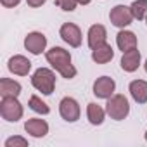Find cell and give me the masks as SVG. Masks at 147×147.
<instances>
[{"label": "cell", "instance_id": "52a82bcc", "mask_svg": "<svg viewBox=\"0 0 147 147\" xmlns=\"http://www.w3.org/2000/svg\"><path fill=\"white\" fill-rule=\"evenodd\" d=\"M59 35L71 47H80L82 45V31H80V28L76 24H73V23H64L61 26Z\"/></svg>", "mask_w": 147, "mask_h": 147}, {"label": "cell", "instance_id": "d6986e66", "mask_svg": "<svg viewBox=\"0 0 147 147\" xmlns=\"http://www.w3.org/2000/svg\"><path fill=\"white\" fill-rule=\"evenodd\" d=\"M130 9H131V14L135 19H138V21L147 19V0H135L130 5Z\"/></svg>", "mask_w": 147, "mask_h": 147}, {"label": "cell", "instance_id": "9c48e42d", "mask_svg": "<svg viewBox=\"0 0 147 147\" xmlns=\"http://www.w3.org/2000/svg\"><path fill=\"white\" fill-rule=\"evenodd\" d=\"M114 88H116V83H114V80L109 78V76H100V78H97L95 83H94V94H95V97H99V99H109V97L113 95Z\"/></svg>", "mask_w": 147, "mask_h": 147}, {"label": "cell", "instance_id": "484cf974", "mask_svg": "<svg viewBox=\"0 0 147 147\" xmlns=\"http://www.w3.org/2000/svg\"><path fill=\"white\" fill-rule=\"evenodd\" d=\"M144 67H145V73H147V59H145V64H144Z\"/></svg>", "mask_w": 147, "mask_h": 147}, {"label": "cell", "instance_id": "4316f807", "mask_svg": "<svg viewBox=\"0 0 147 147\" xmlns=\"http://www.w3.org/2000/svg\"><path fill=\"white\" fill-rule=\"evenodd\" d=\"M145 140H147V131H145Z\"/></svg>", "mask_w": 147, "mask_h": 147}, {"label": "cell", "instance_id": "e0dca14e", "mask_svg": "<svg viewBox=\"0 0 147 147\" xmlns=\"http://www.w3.org/2000/svg\"><path fill=\"white\" fill-rule=\"evenodd\" d=\"M21 94V85L11 78L0 80V95L2 97H18Z\"/></svg>", "mask_w": 147, "mask_h": 147}, {"label": "cell", "instance_id": "277c9868", "mask_svg": "<svg viewBox=\"0 0 147 147\" xmlns=\"http://www.w3.org/2000/svg\"><path fill=\"white\" fill-rule=\"evenodd\" d=\"M0 116L7 121H19L23 118V106L18 97H2L0 102Z\"/></svg>", "mask_w": 147, "mask_h": 147}, {"label": "cell", "instance_id": "7c38bea8", "mask_svg": "<svg viewBox=\"0 0 147 147\" xmlns=\"http://www.w3.org/2000/svg\"><path fill=\"white\" fill-rule=\"evenodd\" d=\"M106 38H107V31H106V28L102 24L90 26V30H88V47L92 50L100 47L102 43H106Z\"/></svg>", "mask_w": 147, "mask_h": 147}, {"label": "cell", "instance_id": "ba28073f", "mask_svg": "<svg viewBox=\"0 0 147 147\" xmlns=\"http://www.w3.org/2000/svg\"><path fill=\"white\" fill-rule=\"evenodd\" d=\"M24 47L28 52H31L33 55H38L45 50L47 47V38L43 33H38V31H33V33H28V36L24 38Z\"/></svg>", "mask_w": 147, "mask_h": 147}, {"label": "cell", "instance_id": "30bf717a", "mask_svg": "<svg viewBox=\"0 0 147 147\" xmlns=\"http://www.w3.org/2000/svg\"><path fill=\"white\" fill-rule=\"evenodd\" d=\"M9 71L14 73L18 76H26L30 69H31V62L24 57V55H14L9 59V64H7Z\"/></svg>", "mask_w": 147, "mask_h": 147}, {"label": "cell", "instance_id": "5bb4252c", "mask_svg": "<svg viewBox=\"0 0 147 147\" xmlns=\"http://www.w3.org/2000/svg\"><path fill=\"white\" fill-rule=\"evenodd\" d=\"M130 94L135 102L145 104L147 102V82L144 80H135L130 83Z\"/></svg>", "mask_w": 147, "mask_h": 147}, {"label": "cell", "instance_id": "cb8c5ba5", "mask_svg": "<svg viewBox=\"0 0 147 147\" xmlns=\"http://www.w3.org/2000/svg\"><path fill=\"white\" fill-rule=\"evenodd\" d=\"M45 2H47V0H26V4L30 7H42Z\"/></svg>", "mask_w": 147, "mask_h": 147}, {"label": "cell", "instance_id": "44dd1931", "mask_svg": "<svg viewBox=\"0 0 147 147\" xmlns=\"http://www.w3.org/2000/svg\"><path fill=\"white\" fill-rule=\"evenodd\" d=\"M5 147H28V140L23 137H11L5 140Z\"/></svg>", "mask_w": 147, "mask_h": 147}, {"label": "cell", "instance_id": "8fae6325", "mask_svg": "<svg viewBox=\"0 0 147 147\" xmlns=\"http://www.w3.org/2000/svg\"><path fill=\"white\" fill-rule=\"evenodd\" d=\"M24 130L26 133H30L31 137H36V138H42L49 133V125L47 121L40 119V118H31L24 123Z\"/></svg>", "mask_w": 147, "mask_h": 147}, {"label": "cell", "instance_id": "3957f363", "mask_svg": "<svg viewBox=\"0 0 147 147\" xmlns=\"http://www.w3.org/2000/svg\"><path fill=\"white\" fill-rule=\"evenodd\" d=\"M106 113L116 119V121H121L125 119L128 114H130V104H128V99L121 94L118 95H111L107 99V104H106Z\"/></svg>", "mask_w": 147, "mask_h": 147}, {"label": "cell", "instance_id": "7402d4cb", "mask_svg": "<svg viewBox=\"0 0 147 147\" xmlns=\"http://www.w3.org/2000/svg\"><path fill=\"white\" fill-rule=\"evenodd\" d=\"M55 2V5L57 7H61L62 11H67V12H71V11H75V7H76V0H54Z\"/></svg>", "mask_w": 147, "mask_h": 147}, {"label": "cell", "instance_id": "8992f818", "mask_svg": "<svg viewBox=\"0 0 147 147\" xmlns=\"http://www.w3.org/2000/svg\"><path fill=\"white\" fill-rule=\"evenodd\" d=\"M59 113L62 116V119L69 121V123H75L78 118H80V106L75 99L71 97H64L61 102H59Z\"/></svg>", "mask_w": 147, "mask_h": 147}, {"label": "cell", "instance_id": "ac0fdd59", "mask_svg": "<svg viewBox=\"0 0 147 147\" xmlns=\"http://www.w3.org/2000/svg\"><path fill=\"white\" fill-rule=\"evenodd\" d=\"M87 116H88V121H90L92 125H102L104 116H106V111H104L100 106L90 102V104L87 106Z\"/></svg>", "mask_w": 147, "mask_h": 147}, {"label": "cell", "instance_id": "6da1fadb", "mask_svg": "<svg viewBox=\"0 0 147 147\" xmlns=\"http://www.w3.org/2000/svg\"><path fill=\"white\" fill-rule=\"evenodd\" d=\"M45 57H47L49 64H52V67L55 71H59L64 78H67V80L75 78L76 67L71 64V55H69L67 50H64L62 47H54V49L47 50Z\"/></svg>", "mask_w": 147, "mask_h": 147}, {"label": "cell", "instance_id": "5b68a950", "mask_svg": "<svg viewBox=\"0 0 147 147\" xmlns=\"http://www.w3.org/2000/svg\"><path fill=\"white\" fill-rule=\"evenodd\" d=\"M109 19L116 28H125L128 24H131V21L135 19L131 14V9L126 5H116L111 12H109Z\"/></svg>", "mask_w": 147, "mask_h": 147}, {"label": "cell", "instance_id": "4fadbf2b", "mask_svg": "<svg viewBox=\"0 0 147 147\" xmlns=\"http://www.w3.org/2000/svg\"><path fill=\"white\" fill-rule=\"evenodd\" d=\"M138 66H140V52H138V49H131V50H128V52H123L121 67H123L126 73L137 71Z\"/></svg>", "mask_w": 147, "mask_h": 147}, {"label": "cell", "instance_id": "9a60e30c", "mask_svg": "<svg viewBox=\"0 0 147 147\" xmlns=\"http://www.w3.org/2000/svg\"><path fill=\"white\" fill-rule=\"evenodd\" d=\"M116 43H118L119 50L128 52V50H131V49H137V36H135V33L123 30V31H119L118 36H116Z\"/></svg>", "mask_w": 147, "mask_h": 147}, {"label": "cell", "instance_id": "ffe728a7", "mask_svg": "<svg viewBox=\"0 0 147 147\" xmlns=\"http://www.w3.org/2000/svg\"><path fill=\"white\" fill-rule=\"evenodd\" d=\"M28 106H30L35 113H38V114H49V113H50L49 106H47V104H45L40 97H36V95H31V97H30Z\"/></svg>", "mask_w": 147, "mask_h": 147}, {"label": "cell", "instance_id": "d4e9b609", "mask_svg": "<svg viewBox=\"0 0 147 147\" xmlns=\"http://www.w3.org/2000/svg\"><path fill=\"white\" fill-rule=\"evenodd\" d=\"M78 4H82V5H88L90 4V0H76Z\"/></svg>", "mask_w": 147, "mask_h": 147}, {"label": "cell", "instance_id": "603a6c76", "mask_svg": "<svg viewBox=\"0 0 147 147\" xmlns=\"http://www.w3.org/2000/svg\"><path fill=\"white\" fill-rule=\"evenodd\" d=\"M19 2H21V0H0V4H2L4 7H7V9L19 5Z\"/></svg>", "mask_w": 147, "mask_h": 147}, {"label": "cell", "instance_id": "2e32d148", "mask_svg": "<svg viewBox=\"0 0 147 147\" xmlns=\"http://www.w3.org/2000/svg\"><path fill=\"white\" fill-rule=\"evenodd\" d=\"M113 57H114V50H113V47L109 43H102L100 47L92 50V59L97 64H106V62L113 61Z\"/></svg>", "mask_w": 147, "mask_h": 147}, {"label": "cell", "instance_id": "7a4b0ae2", "mask_svg": "<svg viewBox=\"0 0 147 147\" xmlns=\"http://www.w3.org/2000/svg\"><path fill=\"white\" fill-rule=\"evenodd\" d=\"M31 83L43 95H50L55 87V75L47 67H38L31 76Z\"/></svg>", "mask_w": 147, "mask_h": 147}]
</instances>
